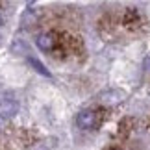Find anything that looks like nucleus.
Wrapping results in <instances>:
<instances>
[{
	"instance_id": "f257e3e1",
	"label": "nucleus",
	"mask_w": 150,
	"mask_h": 150,
	"mask_svg": "<svg viewBox=\"0 0 150 150\" xmlns=\"http://www.w3.org/2000/svg\"><path fill=\"white\" fill-rule=\"evenodd\" d=\"M76 124L82 130H95L96 124H98V115H96L93 109H83V111L78 113Z\"/></svg>"
},
{
	"instance_id": "7ed1b4c3",
	"label": "nucleus",
	"mask_w": 150,
	"mask_h": 150,
	"mask_svg": "<svg viewBox=\"0 0 150 150\" xmlns=\"http://www.w3.org/2000/svg\"><path fill=\"white\" fill-rule=\"evenodd\" d=\"M17 108H19V104H17V100L13 98V95L2 96V100H0V115H2V117H11V115H15Z\"/></svg>"
},
{
	"instance_id": "20e7f679",
	"label": "nucleus",
	"mask_w": 150,
	"mask_h": 150,
	"mask_svg": "<svg viewBox=\"0 0 150 150\" xmlns=\"http://www.w3.org/2000/svg\"><path fill=\"white\" fill-rule=\"evenodd\" d=\"M28 61H30V63H32V67H33V69H35V71H37V72H41V74H43V76H47V78L50 76V72H48V71H47V69H45V67H43V63H41V61H37V59H33V57H30V59H28Z\"/></svg>"
},
{
	"instance_id": "39448f33",
	"label": "nucleus",
	"mask_w": 150,
	"mask_h": 150,
	"mask_svg": "<svg viewBox=\"0 0 150 150\" xmlns=\"http://www.w3.org/2000/svg\"><path fill=\"white\" fill-rule=\"evenodd\" d=\"M2 22H4V21H2V15H0V26H2Z\"/></svg>"
},
{
	"instance_id": "f03ea898",
	"label": "nucleus",
	"mask_w": 150,
	"mask_h": 150,
	"mask_svg": "<svg viewBox=\"0 0 150 150\" xmlns=\"http://www.w3.org/2000/svg\"><path fill=\"white\" fill-rule=\"evenodd\" d=\"M57 35L54 32H43V33H39L37 39H35V43H37V47L45 50V52H52L56 47H57Z\"/></svg>"
}]
</instances>
